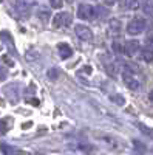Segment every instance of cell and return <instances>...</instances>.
<instances>
[{
  "label": "cell",
  "mask_w": 153,
  "mask_h": 155,
  "mask_svg": "<svg viewBox=\"0 0 153 155\" xmlns=\"http://www.w3.org/2000/svg\"><path fill=\"white\" fill-rule=\"evenodd\" d=\"M147 27V23L142 17H135L130 20V23L127 25V33L132 34V36H136V34H141Z\"/></svg>",
  "instance_id": "cell-1"
},
{
  "label": "cell",
  "mask_w": 153,
  "mask_h": 155,
  "mask_svg": "<svg viewBox=\"0 0 153 155\" xmlns=\"http://www.w3.org/2000/svg\"><path fill=\"white\" fill-rule=\"evenodd\" d=\"M78 16L82 20H91L96 17V8L88 3H81L78 8Z\"/></svg>",
  "instance_id": "cell-2"
},
{
  "label": "cell",
  "mask_w": 153,
  "mask_h": 155,
  "mask_svg": "<svg viewBox=\"0 0 153 155\" xmlns=\"http://www.w3.org/2000/svg\"><path fill=\"white\" fill-rule=\"evenodd\" d=\"M122 79H124L125 85L129 87L130 90H138L139 87H141V82H139V79L135 76V73H132V71H129V70H124Z\"/></svg>",
  "instance_id": "cell-3"
},
{
  "label": "cell",
  "mask_w": 153,
  "mask_h": 155,
  "mask_svg": "<svg viewBox=\"0 0 153 155\" xmlns=\"http://www.w3.org/2000/svg\"><path fill=\"white\" fill-rule=\"evenodd\" d=\"M71 23V14L70 12H57L53 17V25L56 28H62V27H68Z\"/></svg>",
  "instance_id": "cell-4"
},
{
  "label": "cell",
  "mask_w": 153,
  "mask_h": 155,
  "mask_svg": "<svg viewBox=\"0 0 153 155\" xmlns=\"http://www.w3.org/2000/svg\"><path fill=\"white\" fill-rule=\"evenodd\" d=\"M74 33L81 41H91L93 39V31L88 27H85V25H78V27L74 28Z\"/></svg>",
  "instance_id": "cell-5"
},
{
  "label": "cell",
  "mask_w": 153,
  "mask_h": 155,
  "mask_svg": "<svg viewBox=\"0 0 153 155\" xmlns=\"http://www.w3.org/2000/svg\"><path fill=\"white\" fill-rule=\"evenodd\" d=\"M138 50H139V42L138 41H127L124 44V53L127 56H135L138 53Z\"/></svg>",
  "instance_id": "cell-6"
},
{
  "label": "cell",
  "mask_w": 153,
  "mask_h": 155,
  "mask_svg": "<svg viewBox=\"0 0 153 155\" xmlns=\"http://www.w3.org/2000/svg\"><path fill=\"white\" fill-rule=\"evenodd\" d=\"M57 48H59V54H60V58H63V59H68V58L73 54V50H71L70 45H67V44H59Z\"/></svg>",
  "instance_id": "cell-7"
},
{
  "label": "cell",
  "mask_w": 153,
  "mask_h": 155,
  "mask_svg": "<svg viewBox=\"0 0 153 155\" xmlns=\"http://www.w3.org/2000/svg\"><path fill=\"white\" fill-rule=\"evenodd\" d=\"M141 59L145 62H153V50L151 48H144L141 53Z\"/></svg>",
  "instance_id": "cell-8"
},
{
  "label": "cell",
  "mask_w": 153,
  "mask_h": 155,
  "mask_svg": "<svg viewBox=\"0 0 153 155\" xmlns=\"http://www.w3.org/2000/svg\"><path fill=\"white\" fill-rule=\"evenodd\" d=\"M142 8H144V11L147 12V14L153 16V2H144L142 3Z\"/></svg>",
  "instance_id": "cell-9"
},
{
  "label": "cell",
  "mask_w": 153,
  "mask_h": 155,
  "mask_svg": "<svg viewBox=\"0 0 153 155\" xmlns=\"http://www.w3.org/2000/svg\"><path fill=\"white\" fill-rule=\"evenodd\" d=\"M111 99H113L114 102H118V104H119V106H122V104H124V102H125V101L122 99V96H121V95H113V96H111Z\"/></svg>",
  "instance_id": "cell-10"
},
{
  "label": "cell",
  "mask_w": 153,
  "mask_h": 155,
  "mask_svg": "<svg viewBox=\"0 0 153 155\" xmlns=\"http://www.w3.org/2000/svg\"><path fill=\"white\" fill-rule=\"evenodd\" d=\"M121 5L124 8H136V6H139V3H136V2H122Z\"/></svg>",
  "instance_id": "cell-11"
},
{
  "label": "cell",
  "mask_w": 153,
  "mask_h": 155,
  "mask_svg": "<svg viewBox=\"0 0 153 155\" xmlns=\"http://www.w3.org/2000/svg\"><path fill=\"white\" fill-rule=\"evenodd\" d=\"M6 76H8V73H6V70L0 65V81H3V79H6Z\"/></svg>",
  "instance_id": "cell-12"
},
{
  "label": "cell",
  "mask_w": 153,
  "mask_h": 155,
  "mask_svg": "<svg viewBox=\"0 0 153 155\" xmlns=\"http://www.w3.org/2000/svg\"><path fill=\"white\" fill-rule=\"evenodd\" d=\"M51 6H53V8H60V6H63V2H59V0H51Z\"/></svg>",
  "instance_id": "cell-13"
},
{
  "label": "cell",
  "mask_w": 153,
  "mask_h": 155,
  "mask_svg": "<svg viewBox=\"0 0 153 155\" xmlns=\"http://www.w3.org/2000/svg\"><path fill=\"white\" fill-rule=\"evenodd\" d=\"M0 147H2V150H3V152H5L6 155H12V152L9 150V146H6V144H2Z\"/></svg>",
  "instance_id": "cell-14"
},
{
  "label": "cell",
  "mask_w": 153,
  "mask_h": 155,
  "mask_svg": "<svg viewBox=\"0 0 153 155\" xmlns=\"http://www.w3.org/2000/svg\"><path fill=\"white\" fill-rule=\"evenodd\" d=\"M6 130V123L5 121H0V134H3Z\"/></svg>",
  "instance_id": "cell-15"
},
{
  "label": "cell",
  "mask_w": 153,
  "mask_h": 155,
  "mask_svg": "<svg viewBox=\"0 0 153 155\" xmlns=\"http://www.w3.org/2000/svg\"><path fill=\"white\" fill-rule=\"evenodd\" d=\"M113 47H114V51H118V53L121 51V45H119L118 42H114V44H113Z\"/></svg>",
  "instance_id": "cell-16"
},
{
  "label": "cell",
  "mask_w": 153,
  "mask_h": 155,
  "mask_svg": "<svg viewBox=\"0 0 153 155\" xmlns=\"http://www.w3.org/2000/svg\"><path fill=\"white\" fill-rule=\"evenodd\" d=\"M148 98H150V101H153V90L150 92V95H148Z\"/></svg>",
  "instance_id": "cell-17"
}]
</instances>
